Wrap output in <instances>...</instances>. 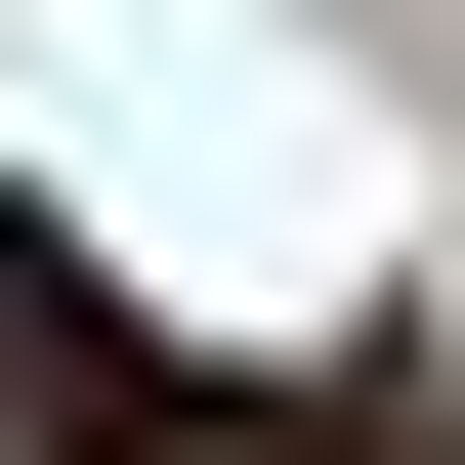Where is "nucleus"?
I'll use <instances>...</instances> for the list:
<instances>
[{
  "mask_svg": "<svg viewBox=\"0 0 465 465\" xmlns=\"http://www.w3.org/2000/svg\"><path fill=\"white\" fill-rule=\"evenodd\" d=\"M0 465H423V381H339V423L296 381H170L85 212H0Z\"/></svg>",
  "mask_w": 465,
  "mask_h": 465,
  "instance_id": "f257e3e1",
  "label": "nucleus"
}]
</instances>
